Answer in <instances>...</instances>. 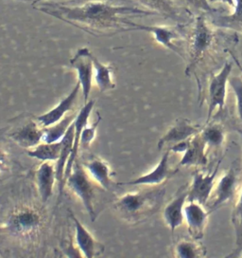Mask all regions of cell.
<instances>
[{
    "label": "cell",
    "instance_id": "cell-1",
    "mask_svg": "<svg viewBox=\"0 0 242 258\" xmlns=\"http://www.w3.org/2000/svg\"><path fill=\"white\" fill-rule=\"evenodd\" d=\"M33 7L65 23L94 35H112L127 32L126 19L129 16H155L149 10L121 6L105 0H90L77 6L42 1Z\"/></svg>",
    "mask_w": 242,
    "mask_h": 258
},
{
    "label": "cell",
    "instance_id": "cell-2",
    "mask_svg": "<svg viewBox=\"0 0 242 258\" xmlns=\"http://www.w3.org/2000/svg\"><path fill=\"white\" fill-rule=\"evenodd\" d=\"M165 194V187L125 194L113 203V208L121 220L135 225L145 221L159 210Z\"/></svg>",
    "mask_w": 242,
    "mask_h": 258
},
{
    "label": "cell",
    "instance_id": "cell-3",
    "mask_svg": "<svg viewBox=\"0 0 242 258\" xmlns=\"http://www.w3.org/2000/svg\"><path fill=\"white\" fill-rule=\"evenodd\" d=\"M65 184L83 205L92 222L97 219V185L89 177L81 162L75 161L70 175L66 178ZM100 188V187H99Z\"/></svg>",
    "mask_w": 242,
    "mask_h": 258
},
{
    "label": "cell",
    "instance_id": "cell-4",
    "mask_svg": "<svg viewBox=\"0 0 242 258\" xmlns=\"http://www.w3.org/2000/svg\"><path fill=\"white\" fill-rule=\"evenodd\" d=\"M42 226V216L36 209L23 206L15 210L9 218L6 229L20 239L30 240L36 236Z\"/></svg>",
    "mask_w": 242,
    "mask_h": 258
},
{
    "label": "cell",
    "instance_id": "cell-5",
    "mask_svg": "<svg viewBox=\"0 0 242 258\" xmlns=\"http://www.w3.org/2000/svg\"><path fill=\"white\" fill-rule=\"evenodd\" d=\"M213 41V32L203 16L196 19L189 41V61L186 67V73L193 71L200 62Z\"/></svg>",
    "mask_w": 242,
    "mask_h": 258
},
{
    "label": "cell",
    "instance_id": "cell-6",
    "mask_svg": "<svg viewBox=\"0 0 242 258\" xmlns=\"http://www.w3.org/2000/svg\"><path fill=\"white\" fill-rule=\"evenodd\" d=\"M70 64L76 71L78 82L81 85L84 104L87 103L94 79L93 53L87 48H81L70 59Z\"/></svg>",
    "mask_w": 242,
    "mask_h": 258
},
{
    "label": "cell",
    "instance_id": "cell-7",
    "mask_svg": "<svg viewBox=\"0 0 242 258\" xmlns=\"http://www.w3.org/2000/svg\"><path fill=\"white\" fill-rule=\"evenodd\" d=\"M233 70V64L230 62H226L219 73L212 76L209 83V106H208V116L207 121L208 123L212 117V113L215 111L216 108L222 109L225 105L226 87L229 82L230 74Z\"/></svg>",
    "mask_w": 242,
    "mask_h": 258
},
{
    "label": "cell",
    "instance_id": "cell-8",
    "mask_svg": "<svg viewBox=\"0 0 242 258\" xmlns=\"http://www.w3.org/2000/svg\"><path fill=\"white\" fill-rule=\"evenodd\" d=\"M219 164L220 161H218L214 170L206 175H203L199 171L194 172L192 183L188 188L186 202H197L202 206L206 205L215 186V179L218 174Z\"/></svg>",
    "mask_w": 242,
    "mask_h": 258
},
{
    "label": "cell",
    "instance_id": "cell-9",
    "mask_svg": "<svg viewBox=\"0 0 242 258\" xmlns=\"http://www.w3.org/2000/svg\"><path fill=\"white\" fill-rule=\"evenodd\" d=\"M170 151L167 149L166 153L162 156L161 161L156 165V167L150 173L143 176L137 177L126 182H119V185L128 186H158L161 185L170 177H173L178 172V169L170 168Z\"/></svg>",
    "mask_w": 242,
    "mask_h": 258
},
{
    "label": "cell",
    "instance_id": "cell-10",
    "mask_svg": "<svg viewBox=\"0 0 242 258\" xmlns=\"http://www.w3.org/2000/svg\"><path fill=\"white\" fill-rule=\"evenodd\" d=\"M94 105H95L94 100L88 101L81 107L80 112L76 115V118L74 121V140H73L72 150H71L70 157H69L68 161L66 163V166H65L64 181H63L64 187L65 185V180L70 175V173L72 171L73 165H74L75 161H77L78 153H79L80 146H81V131L88 123L89 117L94 108Z\"/></svg>",
    "mask_w": 242,
    "mask_h": 258
},
{
    "label": "cell",
    "instance_id": "cell-11",
    "mask_svg": "<svg viewBox=\"0 0 242 258\" xmlns=\"http://www.w3.org/2000/svg\"><path fill=\"white\" fill-rule=\"evenodd\" d=\"M70 218L75 226V240L79 251L82 253V256L86 258H94L100 255L104 251V245L93 236V234L82 225L81 221L76 218L71 211H69Z\"/></svg>",
    "mask_w": 242,
    "mask_h": 258
},
{
    "label": "cell",
    "instance_id": "cell-12",
    "mask_svg": "<svg viewBox=\"0 0 242 258\" xmlns=\"http://www.w3.org/2000/svg\"><path fill=\"white\" fill-rule=\"evenodd\" d=\"M126 25L128 27V31H143L152 33L156 42L163 45L165 48H169L173 52L177 53L180 56L184 57L181 52V49L178 48L177 45L174 43L179 39V33L175 29L165 26H145L137 24L130 20L129 18L126 19Z\"/></svg>",
    "mask_w": 242,
    "mask_h": 258
},
{
    "label": "cell",
    "instance_id": "cell-13",
    "mask_svg": "<svg viewBox=\"0 0 242 258\" xmlns=\"http://www.w3.org/2000/svg\"><path fill=\"white\" fill-rule=\"evenodd\" d=\"M80 90H81V85L79 82H77L74 89L69 92L68 95L62 99L58 105H55L48 112L35 117V120L38 121V123L44 128L61 121L65 118L67 113L72 110L74 105L77 102V98L79 96Z\"/></svg>",
    "mask_w": 242,
    "mask_h": 258
},
{
    "label": "cell",
    "instance_id": "cell-14",
    "mask_svg": "<svg viewBox=\"0 0 242 258\" xmlns=\"http://www.w3.org/2000/svg\"><path fill=\"white\" fill-rule=\"evenodd\" d=\"M201 131L202 127L200 125L194 124L186 119H178L158 142V149L162 150L164 147H170L188 140Z\"/></svg>",
    "mask_w": 242,
    "mask_h": 258
},
{
    "label": "cell",
    "instance_id": "cell-15",
    "mask_svg": "<svg viewBox=\"0 0 242 258\" xmlns=\"http://www.w3.org/2000/svg\"><path fill=\"white\" fill-rule=\"evenodd\" d=\"M53 162L43 161L35 170V183L43 203H47L52 197L57 181L56 165Z\"/></svg>",
    "mask_w": 242,
    "mask_h": 258
},
{
    "label": "cell",
    "instance_id": "cell-16",
    "mask_svg": "<svg viewBox=\"0 0 242 258\" xmlns=\"http://www.w3.org/2000/svg\"><path fill=\"white\" fill-rule=\"evenodd\" d=\"M188 185L183 186L177 195L170 201L163 212L164 220L167 225L170 227L171 233L173 234L178 227L183 224L185 219L184 208L188 196Z\"/></svg>",
    "mask_w": 242,
    "mask_h": 258
},
{
    "label": "cell",
    "instance_id": "cell-17",
    "mask_svg": "<svg viewBox=\"0 0 242 258\" xmlns=\"http://www.w3.org/2000/svg\"><path fill=\"white\" fill-rule=\"evenodd\" d=\"M184 214L190 235L194 239H202L204 235V229L209 212H206L204 206L199 202H187L184 208Z\"/></svg>",
    "mask_w": 242,
    "mask_h": 258
},
{
    "label": "cell",
    "instance_id": "cell-18",
    "mask_svg": "<svg viewBox=\"0 0 242 258\" xmlns=\"http://www.w3.org/2000/svg\"><path fill=\"white\" fill-rule=\"evenodd\" d=\"M91 177L97 185L104 191H111L113 189V177L112 169L107 161L98 158L92 157L83 163H81Z\"/></svg>",
    "mask_w": 242,
    "mask_h": 258
},
{
    "label": "cell",
    "instance_id": "cell-19",
    "mask_svg": "<svg viewBox=\"0 0 242 258\" xmlns=\"http://www.w3.org/2000/svg\"><path fill=\"white\" fill-rule=\"evenodd\" d=\"M237 175L234 168H230L222 177L218 179L215 191V200L209 206V214L218 210L226 202L231 201L234 198L237 186Z\"/></svg>",
    "mask_w": 242,
    "mask_h": 258
},
{
    "label": "cell",
    "instance_id": "cell-20",
    "mask_svg": "<svg viewBox=\"0 0 242 258\" xmlns=\"http://www.w3.org/2000/svg\"><path fill=\"white\" fill-rule=\"evenodd\" d=\"M43 133L44 127L34 120L26 122L21 127L13 131L10 134V138L19 146L31 149L43 143Z\"/></svg>",
    "mask_w": 242,
    "mask_h": 258
},
{
    "label": "cell",
    "instance_id": "cell-21",
    "mask_svg": "<svg viewBox=\"0 0 242 258\" xmlns=\"http://www.w3.org/2000/svg\"><path fill=\"white\" fill-rule=\"evenodd\" d=\"M206 143L202 139L201 132L190 139L189 145L180 161V166H205L208 162L205 154Z\"/></svg>",
    "mask_w": 242,
    "mask_h": 258
},
{
    "label": "cell",
    "instance_id": "cell-22",
    "mask_svg": "<svg viewBox=\"0 0 242 258\" xmlns=\"http://www.w3.org/2000/svg\"><path fill=\"white\" fill-rule=\"evenodd\" d=\"M73 140H74V122L67 130L65 137L63 138V140H62L63 141L62 150H61L60 156L56 161L57 181L59 182L60 193H62L63 189H64V186H63L64 174H65L66 163L68 161V159L71 154V150H72Z\"/></svg>",
    "mask_w": 242,
    "mask_h": 258
},
{
    "label": "cell",
    "instance_id": "cell-23",
    "mask_svg": "<svg viewBox=\"0 0 242 258\" xmlns=\"http://www.w3.org/2000/svg\"><path fill=\"white\" fill-rule=\"evenodd\" d=\"M94 63V79L98 89L101 92L115 89L113 81V68L111 64H103L93 54Z\"/></svg>",
    "mask_w": 242,
    "mask_h": 258
},
{
    "label": "cell",
    "instance_id": "cell-24",
    "mask_svg": "<svg viewBox=\"0 0 242 258\" xmlns=\"http://www.w3.org/2000/svg\"><path fill=\"white\" fill-rule=\"evenodd\" d=\"M63 140V139H62ZM63 146V141L57 143H41L37 146L28 149V155L33 159L42 161H55L58 160Z\"/></svg>",
    "mask_w": 242,
    "mask_h": 258
},
{
    "label": "cell",
    "instance_id": "cell-25",
    "mask_svg": "<svg viewBox=\"0 0 242 258\" xmlns=\"http://www.w3.org/2000/svg\"><path fill=\"white\" fill-rule=\"evenodd\" d=\"M76 115H66L64 119L56 123L45 127L43 133V143H57L65 137L67 130L75 121Z\"/></svg>",
    "mask_w": 242,
    "mask_h": 258
},
{
    "label": "cell",
    "instance_id": "cell-26",
    "mask_svg": "<svg viewBox=\"0 0 242 258\" xmlns=\"http://www.w3.org/2000/svg\"><path fill=\"white\" fill-rule=\"evenodd\" d=\"M175 256L178 258H198L205 255V249L197 239L181 240L174 247Z\"/></svg>",
    "mask_w": 242,
    "mask_h": 258
},
{
    "label": "cell",
    "instance_id": "cell-27",
    "mask_svg": "<svg viewBox=\"0 0 242 258\" xmlns=\"http://www.w3.org/2000/svg\"><path fill=\"white\" fill-rule=\"evenodd\" d=\"M232 222L235 234V249L228 257H236L240 256L242 252V190L232 214Z\"/></svg>",
    "mask_w": 242,
    "mask_h": 258
},
{
    "label": "cell",
    "instance_id": "cell-28",
    "mask_svg": "<svg viewBox=\"0 0 242 258\" xmlns=\"http://www.w3.org/2000/svg\"><path fill=\"white\" fill-rule=\"evenodd\" d=\"M213 22L220 28L242 30V0H235L234 12L230 16H218Z\"/></svg>",
    "mask_w": 242,
    "mask_h": 258
},
{
    "label": "cell",
    "instance_id": "cell-29",
    "mask_svg": "<svg viewBox=\"0 0 242 258\" xmlns=\"http://www.w3.org/2000/svg\"><path fill=\"white\" fill-rule=\"evenodd\" d=\"M201 135L207 146L212 148H218L224 142L225 131L221 124L214 122L202 129Z\"/></svg>",
    "mask_w": 242,
    "mask_h": 258
},
{
    "label": "cell",
    "instance_id": "cell-30",
    "mask_svg": "<svg viewBox=\"0 0 242 258\" xmlns=\"http://www.w3.org/2000/svg\"><path fill=\"white\" fill-rule=\"evenodd\" d=\"M138 2L156 15L173 16L176 15L174 0H138Z\"/></svg>",
    "mask_w": 242,
    "mask_h": 258
},
{
    "label": "cell",
    "instance_id": "cell-31",
    "mask_svg": "<svg viewBox=\"0 0 242 258\" xmlns=\"http://www.w3.org/2000/svg\"><path fill=\"white\" fill-rule=\"evenodd\" d=\"M101 121V117L99 114H97V120L92 125L85 126L82 129L81 135V146L84 149H88L89 146L93 143V141L96 138L97 126Z\"/></svg>",
    "mask_w": 242,
    "mask_h": 258
},
{
    "label": "cell",
    "instance_id": "cell-32",
    "mask_svg": "<svg viewBox=\"0 0 242 258\" xmlns=\"http://www.w3.org/2000/svg\"><path fill=\"white\" fill-rule=\"evenodd\" d=\"M229 84L234 90L236 97V106H237V114L242 121V79L238 77H230Z\"/></svg>",
    "mask_w": 242,
    "mask_h": 258
},
{
    "label": "cell",
    "instance_id": "cell-33",
    "mask_svg": "<svg viewBox=\"0 0 242 258\" xmlns=\"http://www.w3.org/2000/svg\"><path fill=\"white\" fill-rule=\"evenodd\" d=\"M187 3L195 9L202 10L206 13H214L215 10L211 6L208 0H186Z\"/></svg>",
    "mask_w": 242,
    "mask_h": 258
},
{
    "label": "cell",
    "instance_id": "cell-34",
    "mask_svg": "<svg viewBox=\"0 0 242 258\" xmlns=\"http://www.w3.org/2000/svg\"><path fill=\"white\" fill-rule=\"evenodd\" d=\"M10 165V157L9 154L1 145H0V174L7 171Z\"/></svg>",
    "mask_w": 242,
    "mask_h": 258
},
{
    "label": "cell",
    "instance_id": "cell-35",
    "mask_svg": "<svg viewBox=\"0 0 242 258\" xmlns=\"http://www.w3.org/2000/svg\"><path fill=\"white\" fill-rule=\"evenodd\" d=\"M190 139L183 141L181 143H178L176 145H171L170 147H168V149L170 150V152H173V153H185L188 145H189Z\"/></svg>",
    "mask_w": 242,
    "mask_h": 258
},
{
    "label": "cell",
    "instance_id": "cell-36",
    "mask_svg": "<svg viewBox=\"0 0 242 258\" xmlns=\"http://www.w3.org/2000/svg\"><path fill=\"white\" fill-rule=\"evenodd\" d=\"M208 2H209L210 4L217 3V2L224 3V4H227V5L231 6V7H233V8H234V4H235V0H208Z\"/></svg>",
    "mask_w": 242,
    "mask_h": 258
},
{
    "label": "cell",
    "instance_id": "cell-37",
    "mask_svg": "<svg viewBox=\"0 0 242 258\" xmlns=\"http://www.w3.org/2000/svg\"><path fill=\"white\" fill-rule=\"evenodd\" d=\"M232 56H233V59H234V63L235 64H237V67H238V69L240 70V73H242V66L240 64V63H239V61L236 59V57L234 56V54H232Z\"/></svg>",
    "mask_w": 242,
    "mask_h": 258
},
{
    "label": "cell",
    "instance_id": "cell-38",
    "mask_svg": "<svg viewBox=\"0 0 242 258\" xmlns=\"http://www.w3.org/2000/svg\"><path fill=\"white\" fill-rule=\"evenodd\" d=\"M42 1H49V0H36L33 4H36V3H38V2H42Z\"/></svg>",
    "mask_w": 242,
    "mask_h": 258
},
{
    "label": "cell",
    "instance_id": "cell-39",
    "mask_svg": "<svg viewBox=\"0 0 242 258\" xmlns=\"http://www.w3.org/2000/svg\"><path fill=\"white\" fill-rule=\"evenodd\" d=\"M237 131H238V132H239V134H240V135H241V137H242V131H241V130H237Z\"/></svg>",
    "mask_w": 242,
    "mask_h": 258
}]
</instances>
